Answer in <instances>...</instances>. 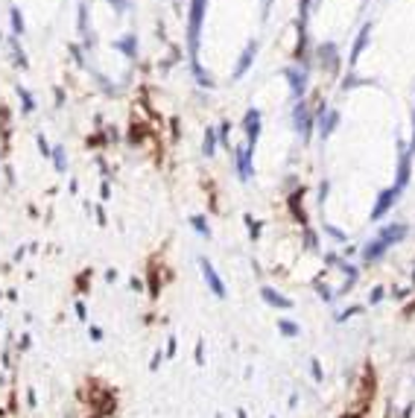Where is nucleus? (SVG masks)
Listing matches in <instances>:
<instances>
[{
	"instance_id": "nucleus-1",
	"label": "nucleus",
	"mask_w": 415,
	"mask_h": 418,
	"mask_svg": "<svg viewBox=\"0 0 415 418\" xmlns=\"http://www.w3.org/2000/svg\"><path fill=\"white\" fill-rule=\"evenodd\" d=\"M202 15H205V0H193L190 3V56H193V64H196V50H199Z\"/></svg>"
},
{
	"instance_id": "nucleus-2",
	"label": "nucleus",
	"mask_w": 415,
	"mask_h": 418,
	"mask_svg": "<svg viewBox=\"0 0 415 418\" xmlns=\"http://www.w3.org/2000/svg\"><path fill=\"white\" fill-rule=\"evenodd\" d=\"M199 266H202V278H205V284H208V289L217 295V298H225V284L223 278L217 275V269H214V263L208 260V257H199Z\"/></svg>"
},
{
	"instance_id": "nucleus-3",
	"label": "nucleus",
	"mask_w": 415,
	"mask_h": 418,
	"mask_svg": "<svg viewBox=\"0 0 415 418\" xmlns=\"http://www.w3.org/2000/svg\"><path fill=\"white\" fill-rule=\"evenodd\" d=\"M398 187H386L383 193H380V196H377V205H374V208H371V220H380V217H383L386 211H389V208H392V205H395V199H398Z\"/></svg>"
},
{
	"instance_id": "nucleus-4",
	"label": "nucleus",
	"mask_w": 415,
	"mask_h": 418,
	"mask_svg": "<svg viewBox=\"0 0 415 418\" xmlns=\"http://www.w3.org/2000/svg\"><path fill=\"white\" fill-rule=\"evenodd\" d=\"M404 237H407V225H404V223L383 225V228H380V234H377V240H383L386 246H392V243H401Z\"/></svg>"
},
{
	"instance_id": "nucleus-5",
	"label": "nucleus",
	"mask_w": 415,
	"mask_h": 418,
	"mask_svg": "<svg viewBox=\"0 0 415 418\" xmlns=\"http://www.w3.org/2000/svg\"><path fill=\"white\" fill-rule=\"evenodd\" d=\"M260 298H263L266 304H272V307H281V310H292V298L281 295L278 289H272V287H260Z\"/></svg>"
},
{
	"instance_id": "nucleus-6",
	"label": "nucleus",
	"mask_w": 415,
	"mask_h": 418,
	"mask_svg": "<svg viewBox=\"0 0 415 418\" xmlns=\"http://www.w3.org/2000/svg\"><path fill=\"white\" fill-rule=\"evenodd\" d=\"M386 252H389V246H386L383 240L374 237V240H369V243L363 246V260H366V263H377Z\"/></svg>"
},
{
	"instance_id": "nucleus-7",
	"label": "nucleus",
	"mask_w": 415,
	"mask_h": 418,
	"mask_svg": "<svg viewBox=\"0 0 415 418\" xmlns=\"http://www.w3.org/2000/svg\"><path fill=\"white\" fill-rule=\"evenodd\" d=\"M237 170H240V179L243 182L252 179V152H249V146L237 149Z\"/></svg>"
},
{
	"instance_id": "nucleus-8",
	"label": "nucleus",
	"mask_w": 415,
	"mask_h": 418,
	"mask_svg": "<svg viewBox=\"0 0 415 418\" xmlns=\"http://www.w3.org/2000/svg\"><path fill=\"white\" fill-rule=\"evenodd\" d=\"M310 126H313V120H310L307 108H304V105H298V108H295V129H298V135H301V138H307V135H310Z\"/></svg>"
},
{
	"instance_id": "nucleus-9",
	"label": "nucleus",
	"mask_w": 415,
	"mask_h": 418,
	"mask_svg": "<svg viewBox=\"0 0 415 418\" xmlns=\"http://www.w3.org/2000/svg\"><path fill=\"white\" fill-rule=\"evenodd\" d=\"M278 333L287 336V339H295V336H301V327L289 319H278Z\"/></svg>"
},
{
	"instance_id": "nucleus-10",
	"label": "nucleus",
	"mask_w": 415,
	"mask_h": 418,
	"mask_svg": "<svg viewBox=\"0 0 415 418\" xmlns=\"http://www.w3.org/2000/svg\"><path fill=\"white\" fill-rule=\"evenodd\" d=\"M257 53V41L255 44H249L246 47V53H243V59H240V64H237V70H234V76H243L246 70H249V64H252V56Z\"/></svg>"
},
{
	"instance_id": "nucleus-11",
	"label": "nucleus",
	"mask_w": 415,
	"mask_h": 418,
	"mask_svg": "<svg viewBox=\"0 0 415 418\" xmlns=\"http://www.w3.org/2000/svg\"><path fill=\"white\" fill-rule=\"evenodd\" d=\"M287 76H289V82H292V94L301 96L304 94V82H307V76H304V73L298 76V70H287Z\"/></svg>"
},
{
	"instance_id": "nucleus-12",
	"label": "nucleus",
	"mask_w": 415,
	"mask_h": 418,
	"mask_svg": "<svg viewBox=\"0 0 415 418\" xmlns=\"http://www.w3.org/2000/svg\"><path fill=\"white\" fill-rule=\"evenodd\" d=\"M369 32H371V27H363V32H360V38H357V44H354L351 64H357V59H360V53H363V47H366V41H369Z\"/></svg>"
},
{
	"instance_id": "nucleus-13",
	"label": "nucleus",
	"mask_w": 415,
	"mask_h": 418,
	"mask_svg": "<svg viewBox=\"0 0 415 418\" xmlns=\"http://www.w3.org/2000/svg\"><path fill=\"white\" fill-rule=\"evenodd\" d=\"M336 123H339V114H336V111H327V120L322 117V138H327V135L336 129Z\"/></svg>"
},
{
	"instance_id": "nucleus-14",
	"label": "nucleus",
	"mask_w": 415,
	"mask_h": 418,
	"mask_svg": "<svg viewBox=\"0 0 415 418\" xmlns=\"http://www.w3.org/2000/svg\"><path fill=\"white\" fill-rule=\"evenodd\" d=\"M310 377H313L316 383H324V372H322V363L316 360V357L310 360Z\"/></svg>"
},
{
	"instance_id": "nucleus-15",
	"label": "nucleus",
	"mask_w": 415,
	"mask_h": 418,
	"mask_svg": "<svg viewBox=\"0 0 415 418\" xmlns=\"http://www.w3.org/2000/svg\"><path fill=\"white\" fill-rule=\"evenodd\" d=\"M366 307H360V304H354V307H348V310H342V313H336V322H348L351 316H360Z\"/></svg>"
},
{
	"instance_id": "nucleus-16",
	"label": "nucleus",
	"mask_w": 415,
	"mask_h": 418,
	"mask_svg": "<svg viewBox=\"0 0 415 418\" xmlns=\"http://www.w3.org/2000/svg\"><path fill=\"white\" fill-rule=\"evenodd\" d=\"M316 292H319L322 301H333V298H336V292L327 287V284H319V281H316Z\"/></svg>"
},
{
	"instance_id": "nucleus-17",
	"label": "nucleus",
	"mask_w": 415,
	"mask_h": 418,
	"mask_svg": "<svg viewBox=\"0 0 415 418\" xmlns=\"http://www.w3.org/2000/svg\"><path fill=\"white\" fill-rule=\"evenodd\" d=\"M190 223H193V228H196L202 237H211V228L205 225V217H190Z\"/></svg>"
},
{
	"instance_id": "nucleus-18",
	"label": "nucleus",
	"mask_w": 415,
	"mask_h": 418,
	"mask_svg": "<svg viewBox=\"0 0 415 418\" xmlns=\"http://www.w3.org/2000/svg\"><path fill=\"white\" fill-rule=\"evenodd\" d=\"M386 298V289L383 287H371V292H369V304H380Z\"/></svg>"
},
{
	"instance_id": "nucleus-19",
	"label": "nucleus",
	"mask_w": 415,
	"mask_h": 418,
	"mask_svg": "<svg viewBox=\"0 0 415 418\" xmlns=\"http://www.w3.org/2000/svg\"><path fill=\"white\" fill-rule=\"evenodd\" d=\"M214 146H217V138H214V132L208 129V135H205V155H208V158L214 155Z\"/></svg>"
},
{
	"instance_id": "nucleus-20",
	"label": "nucleus",
	"mask_w": 415,
	"mask_h": 418,
	"mask_svg": "<svg viewBox=\"0 0 415 418\" xmlns=\"http://www.w3.org/2000/svg\"><path fill=\"white\" fill-rule=\"evenodd\" d=\"M246 225H249V234H252V240H257V237H260V223H255L252 217H246Z\"/></svg>"
},
{
	"instance_id": "nucleus-21",
	"label": "nucleus",
	"mask_w": 415,
	"mask_h": 418,
	"mask_svg": "<svg viewBox=\"0 0 415 418\" xmlns=\"http://www.w3.org/2000/svg\"><path fill=\"white\" fill-rule=\"evenodd\" d=\"M196 366H205V342H196Z\"/></svg>"
},
{
	"instance_id": "nucleus-22",
	"label": "nucleus",
	"mask_w": 415,
	"mask_h": 418,
	"mask_svg": "<svg viewBox=\"0 0 415 418\" xmlns=\"http://www.w3.org/2000/svg\"><path fill=\"white\" fill-rule=\"evenodd\" d=\"M88 336H91L94 342H102V336H105V333H102V327H96V325H91V327H88Z\"/></svg>"
},
{
	"instance_id": "nucleus-23",
	"label": "nucleus",
	"mask_w": 415,
	"mask_h": 418,
	"mask_svg": "<svg viewBox=\"0 0 415 418\" xmlns=\"http://www.w3.org/2000/svg\"><path fill=\"white\" fill-rule=\"evenodd\" d=\"M12 24H15V32H24V21H21V12L12 9Z\"/></svg>"
},
{
	"instance_id": "nucleus-24",
	"label": "nucleus",
	"mask_w": 415,
	"mask_h": 418,
	"mask_svg": "<svg viewBox=\"0 0 415 418\" xmlns=\"http://www.w3.org/2000/svg\"><path fill=\"white\" fill-rule=\"evenodd\" d=\"M176 351H179V339L170 336V339H167V357H176Z\"/></svg>"
},
{
	"instance_id": "nucleus-25",
	"label": "nucleus",
	"mask_w": 415,
	"mask_h": 418,
	"mask_svg": "<svg viewBox=\"0 0 415 418\" xmlns=\"http://www.w3.org/2000/svg\"><path fill=\"white\" fill-rule=\"evenodd\" d=\"M161 360H164V354H161V351L152 354V363H149V369H152V372H158V369H161Z\"/></svg>"
},
{
	"instance_id": "nucleus-26",
	"label": "nucleus",
	"mask_w": 415,
	"mask_h": 418,
	"mask_svg": "<svg viewBox=\"0 0 415 418\" xmlns=\"http://www.w3.org/2000/svg\"><path fill=\"white\" fill-rule=\"evenodd\" d=\"M73 310H76V316H79L82 322H88V310H85V304H82V301H76V307H73Z\"/></svg>"
},
{
	"instance_id": "nucleus-27",
	"label": "nucleus",
	"mask_w": 415,
	"mask_h": 418,
	"mask_svg": "<svg viewBox=\"0 0 415 418\" xmlns=\"http://www.w3.org/2000/svg\"><path fill=\"white\" fill-rule=\"evenodd\" d=\"M324 231H327L333 240H345V234H342V231H336V228H330V225H324Z\"/></svg>"
},
{
	"instance_id": "nucleus-28",
	"label": "nucleus",
	"mask_w": 415,
	"mask_h": 418,
	"mask_svg": "<svg viewBox=\"0 0 415 418\" xmlns=\"http://www.w3.org/2000/svg\"><path fill=\"white\" fill-rule=\"evenodd\" d=\"M53 155H56V170H64V158H62L64 152H62V149H56Z\"/></svg>"
},
{
	"instance_id": "nucleus-29",
	"label": "nucleus",
	"mask_w": 415,
	"mask_h": 418,
	"mask_svg": "<svg viewBox=\"0 0 415 418\" xmlns=\"http://www.w3.org/2000/svg\"><path fill=\"white\" fill-rule=\"evenodd\" d=\"M304 240H307V249H316V237H313V231H307Z\"/></svg>"
},
{
	"instance_id": "nucleus-30",
	"label": "nucleus",
	"mask_w": 415,
	"mask_h": 418,
	"mask_svg": "<svg viewBox=\"0 0 415 418\" xmlns=\"http://www.w3.org/2000/svg\"><path fill=\"white\" fill-rule=\"evenodd\" d=\"M30 336H27V333H24V336H21V342H18V348H21V351H27V348H30Z\"/></svg>"
},
{
	"instance_id": "nucleus-31",
	"label": "nucleus",
	"mask_w": 415,
	"mask_h": 418,
	"mask_svg": "<svg viewBox=\"0 0 415 418\" xmlns=\"http://www.w3.org/2000/svg\"><path fill=\"white\" fill-rule=\"evenodd\" d=\"M105 281H108V284H114V281H117V272H114V269H108V272H105Z\"/></svg>"
},
{
	"instance_id": "nucleus-32",
	"label": "nucleus",
	"mask_w": 415,
	"mask_h": 418,
	"mask_svg": "<svg viewBox=\"0 0 415 418\" xmlns=\"http://www.w3.org/2000/svg\"><path fill=\"white\" fill-rule=\"evenodd\" d=\"M324 263H330V266H336V263H339V257H336V255H327V257H324Z\"/></svg>"
},
{
	"instance_id": "nucleus-33",
	"label": "nucleus",
	"mask_w": 415,
	"mask_h": 418,
	"mask_svg": "<svg viewBox=\"0 0 415 418\" xmlns=\"http://www.w3.org/2000/svg\"><path fill=\"white\" fill-rule=\"evenodd\" d=\"M237 418H249V413L246 410H237Z\"/></svg>"
},
{
	"instance_id": "nucleus-34",
	"label": "nucleus",
	"mask_w": 415,
	"mask_h": 418,
	"mask_svg": "<svg viewBox=\"0 0 415 418\" xmlns=\"http://www.w3.org/2000/svg\"><path fill=\"white\" fill-rule=\"evenodd\" d=\"M0 319H3V316H0Z\"/></svg>"
}]
</instances>
